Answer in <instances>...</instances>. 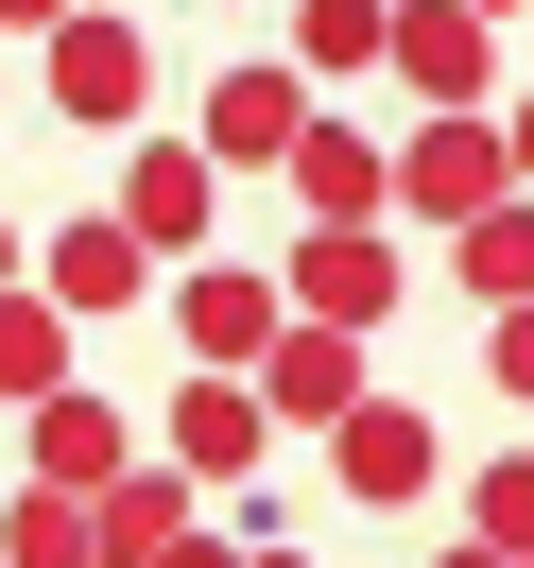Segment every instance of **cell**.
<instances>
[{
  "instance_id": "obj_10",
  "label": "cell",
  "mask_w": 534,
  "mask_h": 568,
  "mask_svg": "<svg viewBox=\"0 0 534 568\" xmlns=\"http://www.w3.org/2000/svg\"><path fill=\"white\" fill-rule=\"evenodd\" d=\"M36 276L70 293L87 327H121L139 293H173V258H139V224H121V207H87V224H52V242H36Z\"/></svg>"
},
{
  "instance_id": "obj_27",
  "label": "cell",
  "mask_w": 534,
  "mask_h": 568,
  "mask_svg": "<svg viewBox=\"0 0 534 568\" xmlns=\"http://www.w3.org/2000/svg\"><path fill=\"white\" fill-rule=\"evenodd\" d=\"M259 568H311V551H259Z\"/></svg>"
},
{
  "instance_id": "obj_20",
  "label": "cell",
  "mask_w": 534,
  "mask_h": 568,
  "mask_svg": "<svg viewBox=\"0 0 534 568\" xmlns=\"http://www.w3.org/2000/svg\"><path fill=\"white\" fill-rule=\"evenodd\" d=\"M483 379H500V396H517V414H534V293H517V311L483 327Z\"/></svg>"
},
{
  "instance_id": "obj_3",
  "label": "cell",
  "mask_w": 534,
  "mask_h": 568,
  "mask_svg": "<svg viewBox=\"0 0 534 568\" xmlns=\"http://www.w3.org/2000/svg\"><path fill=\"white\" fill-rule=\"evenodd\" d=\"M362 345H380V327H328V311H293L276 345L242 362V379H259V414H276V430H345L362 396H380V362H362Z\"/></svg>"
},
{
  "instance_id": "obj_12",
  "label": "cell",
  "mask_w": 534,
  "mask_h": 568,
  "mask_svg": "<svg viewBox=\"0 0 534 568\" xmlns=\"http://www.w3.org/2000/svg\"><path fill=\"white\" fill-rule=\"evenodd\" d=\"M18 465H36V483H70V499H104L121 465H139V414H121V396H36V414H18Z\"/></svg>"
},
{
  "instance_id": "obj_13",
  "label": "cell",
  "mask_w": 534,
  "mask_h": 568,
  "mask_svg": "<svg viewBox=\"0 0 534 568\" xmlns=\"http://www.w3.org/2000/svg\"><path fill=\"white\" fill-rule=\"evenodd\" d=\"M293 207H311V224H396V139H345V121L311 104V139H293Z\"/></svg>"
},
{
  "instance_id": "obj_23",
  "label": "cell",
  "mask_w": 534,
  "mask_h": 568,
  "mask_svg": "<svg viewBox=\"0 0 534 568\" xmlns=\"http://www.w3.org/2000/svg\"><path fill=\"white\" fill-rule=\"evenodd\" d=\"M52 18H70V0H0V36H52Z\"/></svg>"
},
{
  "instance_id": "obj_16",
  "label": "cell",
  "mask_w": 534,
  "mask_h": 568,
  "mask_svg": "<svg viewBox=\"0 0 534 568\" xmlns=\"http://www.w3.org/2000/svg\"><path fill=\"white\" fill-rule=\"evenodd\" d=\"M449 276L483 293V311H517V293H534V190H500L483 224H449Z\"/></svg>"
},
{
  "instance_id": "obj_14",
  "label": "cell",
  "mask_w": 534,
  "mask_h": 568,
  "mask_svg": "<svg viewBox=\"0 0 534 568\" xmlns=\"http://www.w3.org/2000/svg\"><path fill=\"white\" fill-rule=\"evenodd\" d=\"M190 517H208V483H190V465H121V483L87 499V534H104V568H155V551H173Z\"/></svg>"
},
{
  "instance_id": "obj_17",
  "label": "cell",
  "mask_w": 534,
  "mask_h": 568,
  "mask_svg": "<svg viewBox=\"0 0 534 568\" xmlns=\"http://www.w3.org/2000/svg\"><path fill=\"white\" fill-rule=\"evenodd\" d=\"M0 568H104L87 499H70V483H18V499H0Z\"/></svg>"
},
{
  "instance_id": "obj_11",
  "label": "cell",
  "mask_w": 534,
  "mask_h": 568,
  "mask_svg": "<svg viewBox=\"0 0 534 568\" xmlns=\"http://www.w3.org/2000/svg\"><path fill=\"white\" fill-rule=\"evenodd\" d=\"M259 448H276L259 379H242V362H190V379H173V465H190V483H259Z\"/></svg>"
},
{
  "instance_id": "obj_6",
  "label": "cell",
  "mask_w": 534,
  "mask_h": 568,
  "mask_svg": "<svg viewBox=\"0 0 534 568\" xmlns=\"http://www.w3.org/2000/svg\"><path fill=\"white\" fill-rule=\"evenodd\" d=\"M190 139H208L224 173H293V139H311V70H276V52H242V70H208V104H190Z\"/></svg>"
},
{
  "instance_id": "obj_4",
  "label": "cell",
  "mask_w": 534,
  "mask_h": 568,
  "mask_svg": "<svg viewBox=\"0 0 534 568\" xmlns=\"http://www.w3.org/2000/svg\"><path fill=\"white\" fill-rule=\"evenodd\" d=\"M276 293H293V311H328V327H396L414 242H396V224H311V242L276 258Z\"/></svg>"
},
{
  "instance_id": "obj_2",
  "label": "cell",
  "mask_w": 534,
  "mask_h": 568,
  "mask_svg": "<svg viewBox=\"0 0 534 568\" xmlns=\"http://www.w3.org/2000/svg\"><path fill=\"white\" fill-rule=\"evenodd\" d=\"M500 190H517L500 104H414V139H396V224H414V242H449V224H483Z\"/></svg>"
},
{
  "instance_id": "obj_5",
  "label": "cell",
  "mask_w": 534,
  "mask_h": 568,
  "mask_svg": "<svg viewBox=\"0 0 534 568\" xmlns=\"http://www.w3.org/2000/svg\"><path fill=\"white\" fill-rule=\"evenodd\" d=\"M328 483H345V499H362V517H414V499H431V483H449V430H431V414H414V396H362V414H345V430H328Z\"/></svg>"
},
{
  "instance_id": "obj_9",
  "label": "cell",
  "mask_w": 534,
  "mask_h": 568,
  "mask_svg": "<svg viewBox=\"0 0 534 568\" xmlns=\"http://www.w3.org/2000/svg\"><path fill=\"white\" fill-rule=\"evenodd\" d=\"M208 207H224L208 139H121V224H139V258H208Z\"/></svg>"
},
{
  "instance_id": "obj_22",
  "label": "cell",
  "mask_w": 534,
  "mask_h": 568,
  "mask_svg": "<svg viewBox=\"0 0 534 568\" xmlns=\"http://www.w3.org/2000/svg\"><path fill=\"white\" fill-rule=\"evenodd\" d=\"M500 155H517V190H534V104H500Z\"/></svg>"
},
{
  "instance_id": "obj_15",
  "label": "cell",
  "mask_w": 534,
  "mask_h": 568,
  "mask_svg": "<svg viewBox=\"0 0 534 568\" xmlns=\"http://www.w3.org/2000/svg\"><path fill=\"white\" fill-rule=\"evenodd\" d=\"M70 293H52V276H18V293H0V414H36V396H70Z\"/></svg>"
},
{
  "instance_id": "obj_1",
  "label": "cell",
  "mask_w": 534,
  "mask_h": 568,
  "mask_svg": "<svg viewBox=\"0 0 534 568\" xmlns=\"http://www.w3.org/2000/svg\"><path fill=\"white\" fill-rule=\"evenodd\" d=\"M36 70H52V121H70V139H139L155 121V36L121 18V0H70V18L36 36Z\"/></svg>"
},
{
  "instance_id": "obj_19",
  "label": "cell",
  "mask_w": 534,
  "mask_h": 568,
  "mask_svg": "<svg viewBox=\"0 0 534 568\" xmlns=\"http://www.w3.org/2000/svg\"><path fill=\"white\" fill-rule=\"evenodd\" d=\"M465 534H500V551L534 568V448H517V465H483V483H465Z\"/></svg>"
},
{
  "instance_id": "obj_25",
  "label": "cell",
  "mask_w": 534,
  "mask_h": 568,
  "mask_svg": "<svg viewBox=\"0 0 534 568\" xmlns=\"http://www.w3.org/2000/svg\"><path fill=\"white\" fill-rule=\"evenodd\" d=\"M18 276H36V242H0V293H18Z\"/></svg>"
},
{
  "instance_id": "obj_18",
  "label": "cell",
  "mask_w": 534,
  "mask_h": 568,
  "mask_svg": "<svg viewBox=\"0 0 534 568\" xmlns=\"http://www.w3.org/2000/svg\"><path fill=\"white\" fill-rule=\"evenodd\" d=\"M380 36H396V0H293V70H380Z\"/></svg>"
},
{
  "instance_id": "obj_24",
  "label": "cell",
  "mask_w": 534,
  "mask_h": 568,
  "mask_svg": "<svg viewBox=\"0 0 534 568\" xmlns=\"http://www.w3.org/2000/svg\"><path fill=\"white\" fill-rule=\"evenodd\" d=\"M431 568H517V551H500V534H465V551H431Z\"/></svg>"
},
{
  "instance_id": "obj_26",
  "label": "cell",
  "mask_w": 534,
  "mask_h": 568,
  "mask_svg": "<svg viewBox=\"0 0 534 568\" xmlns=\"http://www.w3.org/2000/svg\"><path fill=\"white\" fill-rule=\"evenodd\" d=\"M483 18H534V0H483Z\"/></svg>"
},
{
  "instance_id": "obj_21",
  "label": "cell",
  "mask_w": 534,
  "mask_h": 568,
  "mask_svg": "<svg viewBox=\"0 0 534 568\" xmlns=\"http://www.w3.org/2000/svg\"><path fill=\"white\" fill-rule=\"evenodd\" d=\"M155 568H259V551H242V534H208V517H190V534H173Z\"/></svg>"
},
{
  "instance_id": "obj_8",
  "label": "cell",
  "mask_w": 534,
  "mask_h": 568,
  "mask_svg": "<svg viewBox=\"0 0 534 568\" xmlns=\"http://www.w3.org/2000/svg\"><path fill=\"white\" fill-rule=\"evenodd\" d=\"M276 327H293L276 258H173V345H190V362H259Z\"/></svg>"
},
{
  "instance_id": "obj_7",
  "label": "cell",
  "mask_w": 534,
  "mask_h": 568,
  "mask_svg": "<svg viewBox=\"0 0 534 568\" xmlns=\"http://www.w3.org/2000/svg\"><path fill=\"white\" fill-rule=\"evenodd\" d=\"M380 70L414 87V104H500V18H483V0H396Z\"/></svg>"
}]
</instances>
